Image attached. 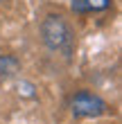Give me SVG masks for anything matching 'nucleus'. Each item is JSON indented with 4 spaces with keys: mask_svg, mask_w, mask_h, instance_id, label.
Instances as JSON below:
<instances>
[{
    "mask_svg": "<svg viewBox=\"0 0 122 124\" xmlns=\"http://www.w3.org/2000/svg\"><path fill=\"white\" fill-rule=\"evenodd\" d=\"M70 111H73L75 117H99L109 111L106 101L95 93H88V90H79L70 99Z\"/></svg>",
    "mask_w": 122,
    "mask_h": 124,
    "instance_id": "obj_2",
    "label": "nucleus"
},
{
    "mask_svg": "<svg viewBox=\"0 0 122 124\" xmlns=\"http://www.w3.org/2000/svg\"><path fill=\"white\" fill-rule=\"evenodd\" d=\"M111 5V0H73L70 7L77 14H90V11H102Z\"/></svg>",
    "mask_w": 122,
    "mask_h": 124,
    "instance_id": "obj_3",
    "label": "nucleus"
},
{
    "mask_svg": "<svg viewBox=\"0 0 122 124\" xmlns=\"http://www.w3.org/2000/svg\"><path fill=\"white\" fill-rule=\"evenodd\" d=\"M0 2H5V0H0Z\"/></svg>",
    "mask_w": 122,
    "mask_h": 124,
    "instance_id": "obj_5",
    "label": "nucleus"
},
{
    "mask_svg": "<svg viewBox=\"0 0 122 124\" xmlns=\"http://www.w3.org/2000/svg\"><path fill=\"white\" fill-rule=\"evenodd\" d=\"M41 34H43V41H45V45L50 50L70 52V47H73V30L61 16H54V14L48 16L41 25Z\"/></svg>",
    "mask_w": 122,
    "mask_h": 124,
    "instance_id": "obj_1",
    "label": "nucleus"
},
{
    "mask_svg": "<svg viewBox=\"0 0 122 124\" xmlns=\"http://www.w3.org/2000/svg\"><path fill=\"white\" fill-rule=\"evenodd\" d=\"M18 70H20V63H18L16 56H11V54H0V84L7 81V79H11Z\"/></svg>",
    "mask_w": 122,
    "mask_h": 124,
    "instance_id": "obj_4",
    "label": "nucleus"
}]
</instances>
